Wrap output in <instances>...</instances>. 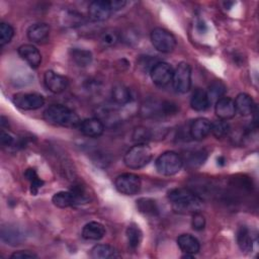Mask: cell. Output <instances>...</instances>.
<instances>
[{"label":"cell","mask_w":259,"mask_h":259,"mask_svg":"<svg viewBox=\"0 0 259 259\" xmlns=\"http://www.w3.org/2000/svg\"><path fill=\"white\" fill-rule=\"evenodd\" d=\"M44 118L51 124L65 127L79 126L81 120L78 114L62 104H52L44 111Z\"/></svg>","instance_id":"2"},{"label":"cell","mask_w":259,"mask_h":259,"mask_svg":"<svg viewBox=\"0 0 259 259\" xmlns=\"http://www.w3.org/2000/svg\"><path fill=\"white\" fill-rule=\"evenodd\" d=\"M173 88L178 93H186L191 87V67L186 62L177 65L172 78Z\"/></svg>","instance_id":"6"},{"label":"cell","mask_w":259,"mask_h":259,"mask_svg":"<svg viewBox=\"0 0 259 259\" xmlns=\"http://www.w3.org/2000/svg\"><path fill=\"white\" fill-rule=\"evenodd\" d=\"M205 159H206V153L203 150L195 151L189 155L188 164H190L192 166H197V165L202 164Z\"/></svg>","instance_id":"36"},{"label":"cell","mask_w":259,"mask_h":259,"mask_svg":"<svg viewBox=\"0 0 259 259\" xmlns=\"http://www.w3.org/2000/svg\"><path fill=\"white\" fill-rule=\"evenodd\" d=\"M236 112H239L243 116H248L256 110V104L253 98L247 93H240L234 100Z\"/></svg>","instance_id":"16"},{"label":"cell","mask_w":259,"mask_h":259,"mask_svg":"<svg viewBox=\"0 0 259 259\" xmlns=\"http://www.w3.org/2000/svg\"><path fill=\"white\" fill-rule=\"evenodd\" d=\"M52 201L56 206H58L60 208H66V207H70V206L78 204L76 196L74 195V193L71 190L70 191H59V192L55 193L52 197Z\"/></svg>","instance_id":"23"},{"label":"cell","mask_w":259,"mask_h":259,"mask_svg":"<svg viewBox=\"0 0 259 259\" xmlns=\"http://www.w3.org/2000/svg\"><path fill=\"white\" fill-rule=\"evenodd\" d=\"M190 105L191 107L196 111H203L210 105V101L208 99L207 93L200 88H196L190 99Z\"/></svg>","instance_id":"22"},{"label":"cell","mask_w":259,"mask_h":259,"mask_svg":"<svg viewBox=\"0 0 259 259\" xmlns=\"http://www.w3.org/2000/svg\"><path fill=\"white\" fill-rule=\"evenodd\" d=\"M229 132H230V125L224 119H220V120L211 123V133L218 139L224 138L225 136H227L229 134Z\"/></svg>","instance_id":"33"},{"label":"cell","mask_w":259,"mask_h":259,"mask_svg":"<svg viewBox=\"0 0 259 259\" xmlns=\"http://www.w3.org/2000/svg\"><path fill=\"white\" fill-rule=\"evenodd\" d=\"M237 244L242 252H251L253 250V236L250 229L246 226H241L237 231Z\"/></svg>","instance_id":"20"},{"label":"cell","mask_w":259,"mask_h":259,"mask_svg":"<svg viewBox=\"0 0 259 259\" xmlns=\"http://www.w3.org/2000/svg\"><path fill=\"white\" fill-rule=\"evenodd\" d=\"M50 30L51 28L49 24L45 22H38L30 25L27 28L26 34L28 39L31 40L32 42H40L47 39V37L50 34Z\"/></svg>","instance_id":"18"},{"label":"cell","mask_w":259,"mask_h":259,"mask_svg":"<svg viewBox=\"0 0 259 259\" xmlns=\"http://www.w3.org/2000/svg\"><path fill=\"white\" fill-rule=\"evenodd\" d=\"M1 238L2 241L6 242V244L17 245L20 244V242L22 241V234L15 228H2Z\"/></svg>","instance_id":"28"},{"label":"cell","mask_w":259,"mask_h":259,"mask_svg":"<svg viewBox=\"0 0 259 259\" xmlns=\"http://www.w3.org/2000/svg\"><path fill=\"white\" fill-rule=\"evenodd\" d=\"M0 142H1V145L3 147H11L15 144V140L14 138L9 134V133H6L4 131H1V134H0Z\"/></svg>","instance_id":"37"},{"label":"cell","mask_w":259,"mask_h":259,"mask_svg":"<svg viewBox=\"0 0 259 259\" xmlns=\"http://www.w3.org/2000/svg\"><path fill=\"white\" fill-rule=\"evenodd\" d=\"M132 137L133 141L137 144H146L153 138V133L149 127L140 125L134 130Z\"/></svg>","instance_id":"30"},{"label":"cell","mask_w":259,"mask_h":259,"mask_svg":"<svg viewBox=\"0 0 259 259\" xmlns=\"http://www.w3.org/2000/svg\"><path fill=\"white\" fill-rule=\"evenodd\" d=\"M90 256L94 259H111L119 257L118 251L107 244H97L90 252Z\"/></svg>","instance_id":"21"},{"label":"cell","mask_w":259,"mask_h":259,"mask_svg":"<svg viewBox=\"0 0 259 259\" xmlns=\"http://www.w3.org/2000/svg\"><path fill=\"white\" fill-rule=\"evenodd\" d=\"M189 132L194 140H202L211 132V122L205 117H198L192 121Z\"/></svg>","instance_id":"15"},{"label":"cell","mask_w":259,"mask_h":259,"mask_svg":"<svg viewBox=\"0 0 259 259\" xmlns=\"http://www.w3.org/2000/svg\"><path fill=\"white\" fill-rule=\"evenodd\" d=\"M14 35L13 27L5 22L0 23V45L5 46L11 41Z\"/></svg>","instance_id":"34"},{"label":"cell","mask_w":259,"mask_h":259,"mask_svg":"<svg viewBox=\"0 0 259 259\" xmlns=\"http://www.w3.org/2000/svg\"><path fill=\"white\" fill-rule=\"evenodd\" d=\"M125 236L127 240L128 247L133 250H136L140 247L143 240V233L138 225L131 224L125 230Z\"/></svg>","instance_id":"24"},{"label":"cell","mask_w":259,"mask_h":259,"mask_svg":"<svg viewBox=\"0 0 259 259\" xmlns=\"http://www.w3.org/2000/svg\"><path fill=\"white\" fill-rule=\"evenodd\" d=\"M44 82L46 87L53 93H61L65 91L68 86V80L66 77L49 70L44 75Z\"/></svg>","instance_id":"11"},{"label":"cell","mask_w":259,"mask_h":259,"mask_svg":"<svg viewBox=\"0 0 259 259\" xmlns=\"http://www.w3.org/2000/svg\"><path fill=\"white\" fill-rule=\"evenodd\" d=\"M18 55L33 69H36L41 63V55L33 45H21L18 48Z\"/></svg>","instance_id":"13"},{"label":"cell","mask_w":259,"mask_h":259,"mask_svg":"<svg viewBox=\"0 0 259 259\" xmlns=\"http://www.w3.org/2000/svg\"><path fill=\"white\" fill-rule=\"evenodd\" d=\"M157 171L166 176H171L178 173L183 165L182 158L173 151L162 153L155 162Z\"/></svg>","instance_id":"4"},{"label":"cell","mask_w":259,"mask_h":259,"mask_svg":"<svg viewBox=\"0 0 259 259\" xmlns=\"http://www.w3.org/2000/svg\"><path fill=\"white\" fill-rule=\"evenodd\" d=\"M226 90H227V89H226V86H225V84H224L223 82H221V81H213V82L209 85L208 91L206 92L210 103H211V101H212L213 99H217V100H218L219 98L223 97L224 94H225V92H226Z\"/></svg>","instance_id":"32"},{"label":"cell","mask_w":259,"mask_h":259,"mask_svg":"<svg viewBox=\"0 0 259 259\" xmlns=\"http://www.w3.org/2000/svg\"><path fill=\"white\" fill-rule=\"evenodd\" d=\"M71 57L73 61L79 67H86L92 62V54L90 51L85 49H72L71 50Z\"/></svg>","instance_id":"27"},{"label":"cell","mask_w":259,"mask_h":259,"mask_svg":"<svg viewBox=\"0 0 259 259\" xmlns=\"http://www.w3.org/2000/svg\"><path fill=\"white\" fill-rule=\"evenodd\" d=\"M111 97L115 103L119 105H124L131 101L132 95L127 87H125L122 84H117L112 88Z\"/></svg>","instance_id":"26"},{"label":"cell","mask_w":259,"mask_h":259,"mask_svg":"<svg viewBox=\"0 0 259 259\" xmlns=\"http://www.w3.org/2000/svg\"><path fill=\"white\" fill-rule=\"evenodd\" d=\"M36 257L37 256L33 252H30L27 250H24V251L21 250V251L14 252L10 256V258H12V259H33Z\"/></svg>","instance_id":"38"},{"label":"cell","mask_w":259,"mask_h":259,"mask_svg":"<svg viewBox=\"0 0 259 259\" xmlns=\"http://www.w3.org/2000/svg\"><path fill=\"white\" fill-rule=\"evenodd\" d=\"M225 164H226V159H225L223 156L219 157V158H218V165H220V166H224Z\"/></svg>","instance_id":"40"},{"label":"cell","mask_w":259,"mask_h":259,"mask_svg":"<svg viewBox=\"0 0 259 259\" xmlns=\"http://www.w3.org/2000/svg\"><path fill=\"white\" fill-rule=\"evenodd\" d=\"M152 156V150L147 144H137L127 150L123 162L130 169H140L149 164Z\"/></svg>","instance_id":"3"},{"label":"cell","mask_w":259,"mask_h":259,"mask_svg":"<svg viewBox=\"0 0 259 259\" xmlns=\"http://www.w3.org/2000/svg\"><path fill=\"white\" fill-rule=\"evenodd\" d=\"M137 208L146 215H157L159 212L156 200L149 197H141L137 200Z\"/></svg>","instance_id":"25"},{"label":"cell","mask_w":259,"mask_h":259,"mask_svg":"<svg viewBox=\"0 0 259 259\" xmlns=\"http://www.w3.org/2000/svg\"><path fill=\"white\" fill-rule=\"evenodd\" d=\"M116 190L124 195L137 194L142 186L141 179L134 173H123L116 177L114 181Z\"/></svg>","instance_id":"7"},{"label":"cell","mask_w":259,"mask_h":259,"mask_svg":"<svg viewBox=\"0 0 259 259\" xmlns=\"http://www.w3.org/2000/svg\"><path fill=\"white\" fill-rule=\"evenodd\" d=\"M79 130L86 137L97 138L103 134L104 125L100 119L92 117L82 120L79 124Z\"/></svg>","instance_id":"14"},{"label":"cell","mask_w":259,"mask_h":259,"mask_svg":"<svg viewBox=\"0 0 259 259\" xmlns=\"http://www.w3.org/2000/svg\"><path fill=\"white\" fill-rule=\"evenodd\" d=\"M172 209L180 214H193L202 207V200L187 188H174L168 192Z\"/></svg>","instance_id":"1"},{"label":"cell","mask_w":259,"mask_h":259,"mask_svg":"<svg viewBox=\"0 0 259 259\" xmlns=\"http://www.w3.org/2000/svg\"><path fill=\"white\" fill-rule=\"evenodd\" d=\"M177 245L180 248L182 252L185 254H190L194 255L198 253L200 249V244L198 240L190 235V234H182L177 238Z\"/></svg>","instance_id":"17"},{"label":"cell","mask_w":259,"mask_h":259,"mask_svg":"<svg viewBox=\"0 0 259 259\" xmlns=\"http://www.w3.org/2000/svg\"><path fill=\"white\" fill-rule=\"evenodd\" d=\"M214 111L220 119L228 120L233 118L236 114V107L234 100L230 97H221L217 100L214 105Z\"/></svg>","instance_id":"12"},{"label":"cell","mask_w":259,"mask_h":259,"mask_svg":"<svg viewBox=\"0 0 259 259\" xmlns=\"http://www.w3.org/2000/svg\"><path fill=\"white\" fill-rule=\"evenodd\" d=\"M173 68L165 62H157L150 70V76L154 84L159 87L168 85L173 78Z\"/></svg>","instance_id":"9"},{"label":"cell","mask_w":259,"mask_h":259,"mask_svg":"<svg viewBox=\"0 0 259 259\" xmlns=\"http://www.w3.org/2000/svg\"><path fill=\"white\" fill-rule=\"evenodd\" d=\"M15 106L23 110H35L45 104V98L38 93H16L12 97Z\"/></svg>","instance_id":"8"},{"label":"cell","mask_w":259,"mask_h":259,"mask_svg":"<svg viewBox=\"0 0 259 259\" xmlns=\"http://www.w3.org/2000/svg\"><path fill=\"white\" fill-rule=\"evenodd\" d=\"M112 12L110 2L105 0L92 1L88 8L89 17L93 21H104L106 20Z\"/></svg>","instance_id":"10"},{"label":"cell","mask_w":259,"mask_h":259,"mask_svg":"<svg viewBox=\"0 0 259 259\" xmlns=\"http://www.w3.org/2000/svg\"><path fill=\"white\" fill-rule=\"evenodd\" d=\"M109 2H110V6H111L112 11L119 10V9L123 8L126 4V2L124 0H112V1H109Z\"/></svg>","instance_id":"39"},{"label":"cell","mask_w":259,"mask_h":259,"mask_svg":"<svg viewBox=\"0 0 259 259\" xmlns=\"http://www.w3.org/2000/svg\"><path fill=\"white\" fill-rule=\"evenodd\" d=\"M120 40V34L115 29H106L100 35V42L103 47L115 46Z\"/></svg>","instance_id":"31"},{"label":"cell","mask_w":259,"mask_h":259,"mask_svg":"<svg viewBox=\"0 0 259 259\" xmlns=\"http://www.w3.org/2000/svg\"><path fill=\"white\" fill-rule=\"evenodd\" d=\"M150 37L155 49L161 53H171L176 48L175 36L165 28H154L151 31Z\"/></svg>","instance_id":"5"},{"label":"cell","mask_w":259,"mask_h":259,"mask_svg":"<svg viewBox=\"0 0 259 259\" xmlns=\"http://www.w3.org/2000/svg\"><path fill=\"white\" fill-rule=\"evenodd\" d=\"M24 176L30 182V193L32 195H35L38 192V189L42 186L44 181L38 177L35 169L33 168L26 169L24 172Z\"/></svg>","instance_id":"29"},{"label":"cell","mask_w":259,"mask_h":259,"mask_svg":"<svg viewBox=\"0 0 259 259\" xmlns=\"http://www.w3.org/2000/svg\"><path fill=\"white\" fill-rule=\"evenodd\" d=\"M105 228L98 222H89L82 229V237L85 240L98 241L105 235Z\"/></svg>","instance_id":"19"},{"label":"cell","mask_w":259,"mask_h":259,"mask_svg":"<svg viewBox=\"0 0 259 259\" xmlns=\"http://www.w3.org/2000/svg\"><path fill=\"white\" fill-rule=\"evenodd\" d=\"M191 227L195 231H202L205 227V218L199 211L194 212L191 219Z\"/></svg>","instance_id":"35"}]
</instances>
